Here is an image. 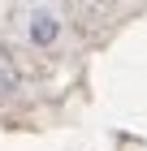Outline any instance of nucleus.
Instances as JSON below:
<instances>
[{
    "mask_svg": "<svg viewBox=\"0 0 147 151\" xmlns=\"http://www.w3.org/2000/svg\"><path fill=\"white\" fill-rule=\"evenodd\" d=\"M30 39L35 43H52V39H56V22H52L48 13H39V17L30 22Z\"/></svg>",
    "mask_w": 147,
    "mask_h": 151,
    "instance_id": "f03ea898",
    "label": "nucleus"
},
{
    "mask_svg": "<svg viewBox=\"0 0 147 151\" xmlns=\"http://www.w3.org/2000/svg\"><path fill=\"white\" fill-rule=\"evenodd\" d=\"M13 86H17V65H13V56L0 47V95H9Z\"/></svg>",
    "mask_w": 147,
    "mask_h": 151,
    "instance_id": "f257e3e1",
    "label": "nucleus"
}]
</instances>
